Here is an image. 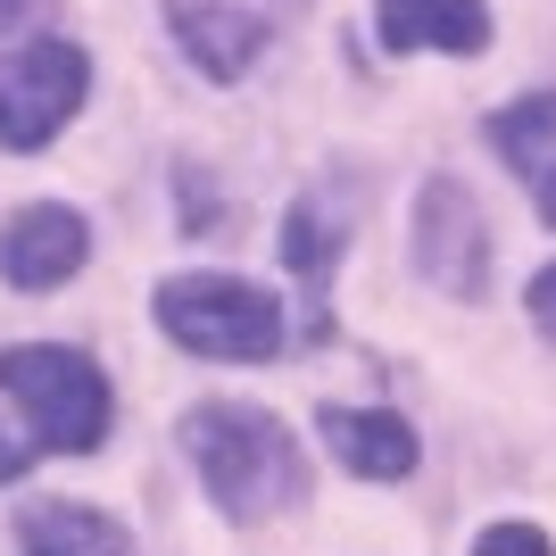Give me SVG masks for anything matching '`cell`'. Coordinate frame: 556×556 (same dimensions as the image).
<instances>
[{"mask_svg":"<svg viewBox=\"0 0 556 556\" xmlns=\"http://www.w3.org/2000/svg\"><path fill=\"white\" fill-rule=\"evenodd\" d=\"M17 9H25V0H0V25H9V17H17Z\"/></svg>","mask_w":556,"mask_h":556,"instance_id":"cell-15","label":"cell"},{"mask_svg":"<svg viewBox=\"0 0 556 556\" xmlns=\"http://www.w3.org/2000/svg\"><path fill=\"white\" fill-rule=\"evenodd\" d=\"M282 257H291L307 282H325V266L341 257V232L316 225V200H300V208H291V225H282Z\"/></svg>","mask_w":556,"mask_h":556,"instance_id":"cell-11","label":"cell"},{"mask_svg":"<svg viewBox=\"0 0 556 556\" xmlns=\"http://www.w3.org/2000/svg\"><path fill=\"white\" fill-rule=\"evenodd\" d=\"M184 448H191L208 498L232 515V523L282 515L307 490V465H300V448H291V432H282L275 416H257V407H232V399L191 407L184 416Z\"/></svg>","mask_w":556,"mask_h":556,"instance_id":"cell-1","label":"cell"},{"mask_svg":"<svg viewBox=\"0 0 556 556\" xmlns=\"http://www.w3.org/2000/svg\"><path fill=\"white\" fill-rule=\"evenodd\" d=\"M523 307H532V325L556 341V266H540V275H532V300H523Z\"/></svg>","mask_w":556,"mask_h":556,"instance_id":"cell-13","label":"cell"},{"mask_svg":"<svg viewBox=\"0 0 556 556\" xmlns=\"http://www.w3.org/2000/svg\"><path fill=\"white\" fill-rule=\"evenodd\" d=\"M416 266L432 291H448V300H482L490 282V232H482V208L465 200V184H448V175H432L416 200Z\"/></svg>","mask_w":556,"mask_h":556,"instance_id":"cell-5","label":"cell"},{"mask_svg":"<svg viewBox=\"0 0 556 556\" xmlns=\"http://www.w3.org/2000/svg\"><path fill=\"white\" fill-rule=\"evenodd\" d=\"M316 432H325V448L349 465V473H366V482H407L416 457H424L416 424L391 416V407H325Z\"/></svg>","mask_w":556,"mask_h":556,"instance_id":"cell-7","label":"cell"},{"mask_svg":"<svg viewBox=\"0 0 556 556\" xmlns=\"http://www.w3.org/2000/svg\"><path fill=\"white\" fill-rule=\"evenodd\" d=\"M25 465H34V441H25V432H9V424H0V482H17Z\"/></svg>","mask_w":556,"mask_h":556,"instance_id":"cell-14","label":"cell"},{"mask_svg":"<svg viewBox=\"0 0 556 556\" xmlns=\"http://www.w3.org/2000/svg\"><path fill=\"white\" fill-rule=\"evenodd\" d=\"M490 141H498V159L532 184L540 216L556 225V92H532V100H515V109L490 116Z\"/></svg>","mask_w":556,"mask_h":556,"instance_id":"cell-9","label":"cell"},{"mask_svg":"<svg viewBox=\"0 0 556 556\" xmlns=\"http://www.w3.org/2000/svg\"><path fill=\"white\" fill-rule=\"evenodd\" d=\"M84 257H92V232L59 200H34L0 225V282H17V291H59Z\"/></svg>","mask_w":556,"mask_h":556,"instance_id":"cell-6","label":"cell"},{"mask_svg":"<svg viewBox=\"0 0 556 556\" xmlns=\"http://www.w3.org/2000/svg\"><path fill=\"white\" fill-rule=\"evenodd\" d=\"M382 17V42L391 50H448V59H473L490 42V0H374Z\"/></svg>","mask_w":556,"mask_h":556,"instance_id":"cell-8","label":"cell"},{"mask_svg":"<svg viewBox=\"0 0 556 556\" xmlns=\"http://www.w3.org/2000/svg\"><path fill=\"white\" fill-rule=\"evenodd\" d=\"M473 556H556V540L540 532V523H490V532L473 540Z\"/></svg>","mask_w":556,"mask_h":556,"instance_id":"cell-12","label":"cell"},{"mask_svg":"<svg viewBox=\"0 0 556 556\" xmlns=\"http://www.w3.org/2000/svg\"><path fill=\"white\" fill-rule=\"evenodd\" d=\"M17 548L25 556H134V532L100 507H75V498H42V507L17 515Z\"/></svg>","mask_w":556,"mask_h":556,"instance_id":"cell-10","label":"cell"},{"mask_svg":"<svg viewBox=\"0 0 556 556\" xmlns=\"http://www.w3.org/2000/svg\"><path fill=\"white\" fill-rule=\"evenodd\" d=\"M0 391L17 399L25 416V441L34 457H92L109 441V374L84 357V349H59V341H17L0 349Z\"/></svg>","mask_w":556,"mask_h":556,"instance_id":"cell-2","label":"cell"},{"mask_svg":"<svg viewBox=\"0 0 556 556\" xmlns=\"http://www.w3.org/2000/svg\"><path fill=\"white\" fill-rule=\"evenodd\" d=\"M84 92H92V59L75 42L42 34V42L9 50L0 59V150H42L84 109Z\"/></svg>","mask_w":556,"mask_h":556,"instance_id":"cell-4","label":"cell"},{"mask_svg":"<svg viewBox=\"0 0 556 556\" xmlns=\"http://www.w3.org/2000/svg\"><path fill=\"white\" fill-rule=\"evenodd\" d=\"M159 332L191 357H232V366H250V357H275L282 349V307L241 275H166L159 282Z\"/></svg>","mask_w":556,"mask_h":556,"instance_id":"cell-3","label":"cell"}]
</instances>
